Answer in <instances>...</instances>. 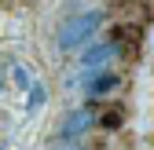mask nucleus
I'll return each instance as SVG.
<instances>
[{
	"label": "nucleus",
	"mask_w": 154,
	"mask_h": 150,
	"mask_svg": "<svg viewBox=\"0 0 154 150\" xmlns=\"http://www.w3.org/2000/svg\"><path fill=\"white\" fill-rule=\"evenodd\" d=\"M103 18H106V11H99V8L81 11V15H70L66 22H59V29H55V48H59V51L85 48L92 37H95V29L103 26Z\"/></svg>",
	"instance_id": "nucleus-1"
},
{
	"label": "nucleus",
	"mask_w": 154,
	"mask_h": 150,
	"mask_svg": "<svg viewBox=\"0 0 154 150\" xmlns=\"http://www.w3.org/2000/svg\"><path fill=\"white\" fill-rule=\"evenodd\" d=\"M51 150H85L81 143H77V139H55V146Z\"/></svg>",
	"instance_id": "nucleus-7"
},
{
	"label": "nucleus",
	"mask_w": 154,
	"mask_h": 150,
	"mask_svg": "<svg viewBox=\"0 0 154 150\" xmlns=\"http://www.w3.org/2000/svg\"><path fill=\"white\" fill-rule=\"evenodd\" d=\"M41 103H44V88H41V84H33V95H29V110H37Z\"/></svg>",
	"instance_id": "nucleus-8"
},
{
	"label": "nucleus",
	"mask_w": 154,
	"mask_h": 150,
	"mask_svg": "<svg viewBox=\"0 0 154 150\" xmlns=\"http://www.w3.org/2000/svg\"><path fill=\"white\" fill-rule=\"evenodd\" d=\"M15 81H18V88H29V73L22 66H15Z\"/></svg>",
	"instance_id": "nucleus-9"
},
{
	"label": "nucleus",
	"mask_w": 154,
	"mask_h": 150,
	"mask_svg": "<svg viewBox=\"0 0 154 150\" xmlns=\"http://www.w3.org/2000/svg\"><path fill=\"white\" fill-rule=\"evenodd\" d=\"M81 77L88 81V84H85L88 99H103V95H110V92L121 84V77H118V73H110V70H92V73H88V70H81ZM81 77H70L66 84H70V88H77V81H81Z\"/></svg>",
	"instance_id": "nucleus-2"
},
{
	"label": "nucleus",
	"mask_w": 154,
	"mask_h": 150,
	"mask_svg": "<svg viewBox=\"0 0 154 150\" xmlns=\"http://www.w3.org/2000/svg\"><path fill=\"white\" fill-rule=\"evenodd\" d=\"M114 55H121L118 51V44L114 40H99V44H92V48H85V55H81V70H106V62L114 59Z\"/></svg>",
	"instance_id": "nucleus-5"
},
{
	"label": "nucleus",
	"mask_w": 154,
	"mask_h": 150,
	"mask_svg": "<svg viewBox=\"0 0 154 150\" xmlns=\"http://www.w3.org/2000/svg\"><path fill=\"white\" fill-rule=\"evenodd\" d=\"M92 124H95V114H92L88 106H77V110H70V114L63 117V124H59V139H85Z\"/></svg>",
	"instance_id": "nucleus-4"
},
{
	"label": "nucleus",
	"mask_w": 154,
	"mask_h": 150,
	"mask_svg": "<svg viewBox=\"0 0 154 150\" xmlns=\"http://www.w3.org/2000/svg\"><path fill=\"white\" fill-rule=\"evenodd\" d=\"M110 40L118 44L121 59H136V51L143 44V22H118L110 29Z\"/></svg>",
	"instance_id": "nucleus-3"
},
{
	"label": "nucleus",
	"mask_w": 154,
	"mask_h": 150,
	"mask_svg": "<svg viewBox=\"0 0 154 150\" xmlns=\"http://www.w3.org/2000/svg\"><path fill=\"white\" fill-rule=\"evenodd\" d=\"M99 124H103V128H121V124H125V110H121V106H106L103 117H99Z\"/></svg>",
	"instance_id": "nucleus-6"
}]
</instances>
